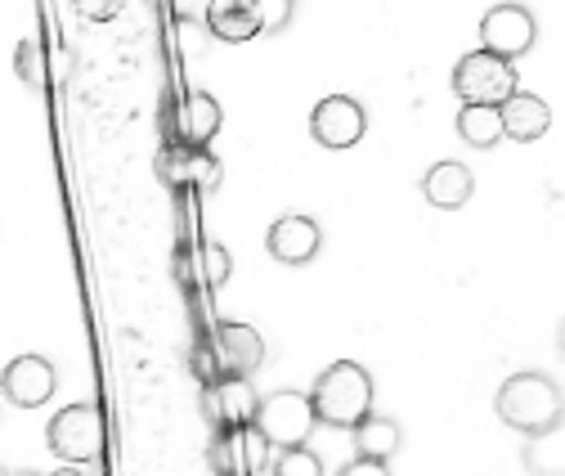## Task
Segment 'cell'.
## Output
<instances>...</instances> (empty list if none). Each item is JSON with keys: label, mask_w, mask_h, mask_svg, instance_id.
Segmentation results:
<instances>
[{"label": "cell", "mask_w": 565, "mask_h": 476, "mask_svg": "<svg viewBox=\"0 0 565 476\" xmlns=\"http://www.w3.org/2000/svg\"><path fill=\"white\" fill-rule=\"evenodd\" d=\"M252 427H256V441L265 449H278V454L282 449H301L310 441V432H315L310 395H301V391H274V395H265L256 404Z\"/></svg>", "instance_id": "obj_3"}, {"label": "cell", "mask_w": 565, "mask_h": 476, "mask_svg": "<svg viewBox=\"0 0 565 476\" xmlns=\"http://www.w3.org/2000/svg\"><path fill=\"white\" fill-rule=\"evenodd\" d=\"M171 14H175L180 23H189V28L206 23V6H193V0H175V6H171Z\"/></svg>", "instance_id": "obj_26"}, {"label": "cell", "mask_w": 565, "mask_h": 476, "mask_svg": "<svg viewBox=\"0 0 565 476\" xmlns=\"http://www.w3.org/2000/svg\"><path fill=\"white\" fill-rule=\"evenodd\" d=\"M86 19H117L121 14V6H117V0H82V6H77Z\"/></svg>", "instance_id": "obj_25"}, {"label": "cell", "mask_w": 565, "mask_h": 476, "mask_svg": "<svg viewBox=\"0 0 565 476\" xmlns=\"http://www.w3.org/2000/svg\"><path fill=\"white\" fill-rule=\"evenodd\" d=\"M175 140L171 145H184V149H206L211 140H216V130H221V121H225V113H221V104L211 99L206 91H189L184 99H180V108H175Z\"/></svg>", "instance_id": "obj_11"}, {"label": "cell", "mask_w": 565, "mask_h": 476, "mask_svg": "<svg viewBox=\"0 0 565 476\" xmlns=\"http://www.w3.org/2000/svg\"><path fill=\"white\" fill-rule=\"evenodd\" d=\"M364 130H369V117H364V108L350 99V95H328L310 113V135H315L323 149H350V145H360Z\"/></svg>", "instance_id": "obj_8"}, {"label": "cell", "mask_w": 565, "mask_h": 476, "mask_svg": "<svg viewBox=\"0 0 565 476\" xmlns=\"http://www.w3.org/2000/svg\"><path fill=\"white\" fill-rule=\"evenodd\" d=\"M310 410H315V423H328V427H355L360 419L373 414V378L364 364L355 360H337L319 373L315 391H310Z\"/></svg>", "instance_id": "obj_1"}, {"label": "cell", "mask_w": 565, "mask_h": 476, "mask_svg": "<svg viewBox=\"0 0 565 476\" xmlns=\"http://www.w3.org/2000/svg\"><path fill=\"white\" fill-rule=\"evenodd\" d=\"M202 284L206 288H225V279L234 275V261H230V252L221 247V243H202Z\"/></svg>", "instance_id": "obj_21"}, {"label": "cell", "mask_w": 565, "mask_h": 476, "mask_svg": "<svg viewBox=\"0 0 565 476\" xmlns=\"http://www.w3.org/2000/svg\"><path fill=\"white\" fill-rule=\"evenodd\" d=\"M493 410H499V419L521 436L547 432L561 423V387L547 373H516L503 382Z\"/></svg>", "instance_id": "obj_2"}, {"label": "cell", "mask_w": 565, "mask_h": 476, "mask_svg": "<svg viewBox=\"0 0 565 476\" xmlns=\"http://www.w3.org/2000/svg\"><path fill=\"white\" fill-rule=\"evenodd\" d=\"M355 454L364 458V463H391L395 454H399V423L395 419H386V414H369V419H360L355 427Z\"/></svg>", "instance_id": "obj_16"}, {"label": "cell", "mask_w": 565, "mask_h": 476, "mask_svg": "<svg viewBox=\"0 0 565 476\" xmlns=\"http://www.w3.org/2000/svg\"><path fill=\"white\" fill-rule=\"evenodd\" d=\"M50 476H90V472H82V467H63V472H50Z\"/></svg>", "instance_id": "obj_28"}, {"label": "cell", "mask_w": 565, "mask_h": 476, "mask_svg": "<svg viewBox=\"0 0 565 476\" xmlns=\"http://www.w3.org/2000/svg\"><path fill=\"white\" fill-rule=\"evenodd\" d=\"M341 476H391V467H386V463H364V458H355V463L341 467Z\"/></svg>", "instance_id": "obj_27"}, {"label": "cell", "mask_w": 565, "mask_h": 476, "mask_svg": "<svg viewBox=\"0 0 565 476\" xmlns=\"http://www.w3.org/2000/svg\"><path fill=\"white\" fill-rule=\"evenodd\" d=\"M471 189H476V180H471V171L462 162H436L427 176H422V193H427V202H431V208H440V212L467 208Z\"/></svg>", "instance_id": "obj_14"}, {"label": "cell", "mask_w": 565, "mask_h": 476, "mask_svg": "<svg viewBox=\"0 0 565 476\" xmlns=\"http://www.w3.org/2000/svg\"><path fill=\"white\" fill-rule=\"evenodd\" d=\"M206 356H211L216 378H252L265 364V342L252 324H221L211 332Z\"/></svg>", "instance_id": "obj_6"}, {"label": "cell", "mask_w": 565, "mask_h": 476, "mask_svg": "<svg viewBox=\"0 0 565 476\" xmlns=\"http://www.w3.org/2000/svg\"><path fill=\"white\" fill-rule=\"evenodd\" d=\"M216 184H221V162H216V158H211L206 149H198V154H193V189L211 193V189H216Z\"/></svg>", "instance_id": "obj_24"}, {"label": "cell", "mask_w": 565, "mask_h": 476, "mask_svg": "<svg viewBox=\"0 0 565 476\" xmlns=\"http://www.w3.org/2000/svg\"><path fill=\"white\" fill-rule=\"evenodd\" d=\"M0 387H6V395L19 404V410H36V404H45L54 395L58 373L41 356H19V360L6 364V378H0Z\"/></svg>", "instance_id": "obj_9"}, {"label": "cell", "mask_w": 565, "mask_h": 476, "mask_svg": "<svg viewBox=\"0 0 565 476\" xmlns=\"http://www.w3.org/2000/svg\"><path fill=\"white\" fill-rule=\"evenodd\" d=\"M534 36H539V23H534V14L525 6H493L480 19V41H484L480 50L493 54V59H503V63L521 59L534 45Z\"/></svg>", "instance_id": "obj_7"}, {"label": "cell", "mask_w": 565, "mask_h": 476, "mask_svg": "<svg viewBox=\"0 0 565 476\" xmlns=\"http://www.w3.org/2000/svg\"><path fill=\"white\" fill-rule=\"evenodd\" d=\"M206 32L230 41V45L256 41L260 36V23H256L252 0H221V6H206Z\"/></svg>", "instance_id": "obj_15"}, {"label": "cell", "mask_w": 565, "mask_h": 476, "mask_svg": "<svg viewBox=\"0 0 565 476\" xmlns=\"http://www.w3.org/2000/svg\"><path fill=\"white\" fill-rule=\"evenodd\" d=\"M458 135L471 149H493L503 140L499 108H458Z\"/></svg>", "instance_id": "obj_18"}, {"label": "cell", "mask_w": 565, "mask_h": 476, "mask_svg": "<svg viewBox=\"0 0 565 476\" xmlns=\"http://www.w3.org/2000/svg\"><path fill=\"white\" fill-rule=\"evenodd\" d=\"M274 476H323V463H319V454H310V445L282 449L274 458Z\"/></svg>", "instance_id": "obj_22"}, {"label": "cell", "mask_w": 565, "mask_h": 476, "mask_svg": "<svg viewBox=\"0 0 565 476\" xmlns=\"http://www.w3.org/2000/svg\"><path fill=\"white\" fill-rule=\"evenodd\" d=\"M516 91H521L516 86V67L484 54V50L467 54L454 67V95L462 99V108H503Z\"/></svg>", "instance_id": "obj_4"}, {"label": "cell", "mask_w": 565, "mask_h": 476, "mask_svg": "<svg viewBox=\"0 0 565 476\" xmlns=\"http://www.w3.org/2000/svg\"><path fill=\"white\" fill-rule=\"evenodd\" d=\"M319 243H323L319 221L297 216V212H292V216H278V221L269 225V234H265L269 256H274V261H282V265H306V261H315Z\"/></svg>", "instance_id": "obj_10"}, {"label": "cell", "mask_w": 565, "mask_h": 476, "mask_svg": "<svg viewBox=\"0 0 565 476\" xmlns=\"http://www.w3.org/2000/svg\"><path fill=\"white\" fill-rule=\"evenodd\" d=\"M499 121H503V140H516V145H534L552 130V108L530 95V91H516L503 108H499Z\"/></svg>", "instance_id": "obj_13"}, {"label": "cell", "mask_w": 565, "mask_h": 476, "mask_svg": "<svg viewBox=\"0 0 565 476\" xmlns=\"http://www.w3.org/2000/svg\"><path fill=\"white\" fill-rule=\"evenodd\" d=\"M193 154H198V149L167 145V149L158 154V176H162V184H171V189H193Z\"/></svg>", "instance_id": "obj_20"}, {"label": "cell", "mask_w": 565, "mask_h": 476, "mask_svg": "<svg viewBox=\"0 0 565 476\" xmlns=\"http://www.w3.org/2000/svg\"><path fill=\"white\" fill-rule=\"evenodd\" d=\"M45 441L63 463H73V467L95 463L104 454V414L95 404H67V410L50 419Z\"/></svg>", "instance_id": "obj_5"}, {"label": "cell", "mask_w": 565, "mask_h": 476, "mask_svg": "<svg viewBox=\"0 0 565 476\" xmlns=\"http://www.w3.org/2000/svg\"><path fill=\"white\" fill-rule=\"evenodd\" d=\"M252 10H256L260 32H282V28H288V19H292L288 0H252Z\"/></svg>", "instance_id": "obj_23"}, {"label": "cell", "mask_w": 565, "mask_h": 476, "mask_svg": "<svg viewBox=\"0 0 565 476\" xmlns=\"http://www.w3.org/2000/svg\"><path fill=\"white\" fill-rule=\"evenodd\" d=\"M206 404H211V414L221 419V427L243 432L256 419L260 395H256V387L247 378H216V382H211V391H206Z\"/></svg>", "instance_id": "obj_12"}, {"label": "cell", "mask_w": 565, "mask_h": 476, "mask_svg": "<svg viewBox=\"0 0 565 476\" xmlns=\"http://www.w3.org/2000/svg\"><path fill=\"white\" fill-rule=\"evenodd\" d=\"M14 73H19L23 86L45 91V82H50V59H45V50H41L36 41H19V50H14Z\"/></svg>", "instance_id": "obj_19"}, {"label": "cell", "mask_w": 565, "mask_h": 476, "mask_svg": "<svg viewBox=\"0 0 565 476\" xmlns=\"http://www.w3.org/2000/svg\"><path fill=\"white\" fill-rule=\"evenodd\" d=\"M521 463H525V472H534V476H561V467H565V432H561V423L547 427V432L525 436Z\"/></svg>", "instance_id": "obj_17"}]
</instances>
